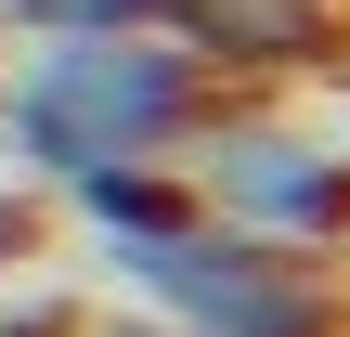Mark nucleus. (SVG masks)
<instances>
[{"label":"nucleus","instance_id":"1","mask_svg":"<svg viewBox=\"0 0 350 337\" xmlns=\"http://www.w3.org/2000/svg\"><path fill=\"white\" fill-rule=\"evenodd\" d=\"M221 104V78L169 39V26H91V39H26L0 65V143L39 182L117 169V156H182L195 117Z\"/></svg>","mask_w":350,"mask_h":337},{"label":"nucleus","instance_id":"2","mask_svg":"<svg viewBox=\"0 0 350 337\" xmlns=\"http://www.w3.org/2000/svg\"><path fill=\"white\" fill-rule=\"evenodd\" d=\"M169 169L195 182L208 221H234L286 260H350V130L338 117L273 104V91H221Z\"/></svg>","mask_w":350,"mask_h":337},{"label":"nucleus","instance_id":"3","mask_svg":"<svg viewBox=\"0 0 350 337\" xmlns=\"http://www.w3.org/2000/svg\"><path fill=\"white\" fill-rule=\"evenodd\" d=\"M104 273L143 299L156 337H350L338 260H286V247L208 221V208H182V221H156V234H130V247H104Z\"/></svg>","mask_w":350,"mask_h":337},{"label":"nucleus","instance_id":"4","mask_svg":"<svg viewBox=\"0 0 350 337\" xmlns=\"http://www.w3.org/2000/svg\"><path fill=\"white\" fill-rule=\"evenodd\" d=\"M221 91H273V78H338L350 65V0H169L156 13Z\"/></svg>","mask_w":350,"mask_h":337},{"label":"nucleus","instance_id":"5","mask_svg":"<svg viewBox=\"0 0 350 337\" xmlns=\"http://www.w3.org/2000/svg\"><path fill=\"white\" fill-rule=\"evenodd\" d=\"M169 0H0L13 39H91V26H156Z\"/></svg>","mask_w":350,"mask_h":337},{"label":"nucleus","instance_id":"6","mask_svg":"<svg viewBox=\"0 0 350 337\" xmlns=\"http://www.w3.org/2000/svg\"><path fill=\"white\" fill-rule=\"evenodd\" d=\"M0 337H78L65 299H0Z\"/></svg>","mask_w":350,"mask_h":337}]
</instances>
